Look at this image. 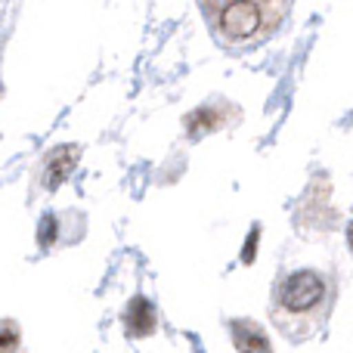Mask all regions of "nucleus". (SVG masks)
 I'll use <instances>...</instances> for the list:
<instances>
[{
  "label": "nucleus",
  "mask_w": 353,
  "mask_h": 353,
  "mask_svg": "<svg viewBox=\"0 0 353 353\" xmlns=\"http://www.w3.org/2000/svg\"><path fill=\"white\" fill-rule=\"evenodd\" d=\"M201 3H205L208 16H214V19H217L223 10H230V6H248V10L261 12L267 28H273V25L282 19V12H285L288 0H201Z\"/></svg>",
  "instance_id": "f03ea898"
},
{
  "label": "nucleus",
  "mask_w": 353,
  "mask_h": 353,
  "mask_svg": "<svg viewBox=\"0 0 353 353\" xmlns=\"http://www.w3.org/2000/svg\"><path fill=\"white\" fill-rule=\"evenodd\" d=\"M254 239H257V230L251 232V239H248V248H245V261H251V254H254Z\"/></svg>",
  "instance_id": "0eeeda50"
},
{
  "label": "nucleus",
  "mask_w": 353,
  "mask_h": 353,
  "mask_svg": "<svg viewBox=\"0 0 353 353\" xmlns=\"http://www.w3.org/2000/svg\"><path fill=\"white\" fill-rule=\"evenodd\" d=\"M155 329V313L143 298H137L128 310V332L130 335H149Z\"/></svg>",
  "instance_id": "20e7f679"
},
{
  "label": "nucleus",
  "mask_w": 353,
  "mask_h": 353,
  "mask_svg": "<svg viewBox=\"0 0 353 353\" xmlns=\"http://www.w3.org/2000/svg\"><path fill=\"white\" fill-rule=\"evenodd\" d=\"M350 245H353V226H350Z\"/></svg>",
  "instance_id": "6e6552de"
},
{
  "label": "nucleus",
  "mask_w": 353,
  "mask_h": 353,
  "mask_svg": "<svg viewBox=\"0 0 353 353\" xmlns=\"http://www.w3.org/2000/svg\"><path fill=\"white\" fill-rule=\"evenodd\" d=\"M232 338H236V347L242 353H270L267 335L254 323H236L232 325Z\"/></svg>",
  "instance_id": "7ed1b4c3"
},
{
  "label": "nucleus",
  "mask_w": 353,
  "mask_h": 353,
  "mask_svg": "<svg viewBox=\"0 0 353 353\" xmlns=\"http://www.w3.org/2000/svg\"><path fill=\"white\" fill-rule=\"evenodd\" d=\"M19 344V329L10 319H0V353H12Z\"/></svg>",
  "instance_id": "423d86ee"
},
{
  "label": "nucleus",
  "mask_w": 353,
  "mask_h": 353,
  "mask_svg": "<svg viewBox=\"0 0 353 353\" xmlns=\"http://www.w3.org/2000/svg\"><path fill=\"white\" fill-rule=\"evenodd\" d=\"M323 294H325V282L310 270H301V273H292L282 282L279 304L292 313H307L323 301Z\"/></svg>",
  "instance_id": "f257e3e1"
},
{
  "label": "nucleus",
  "mask_w": 353,
  "mask_h": 353,
  "mask_svg": "<svg viewBox=\"0 0 353 353\" xmlns=\"http://www.w3.org/2000/svg\"><path fill=\"white\" fill-rule=\"evenodd\" d=\"M74 155H78V149L74 146L53 152V159H50V171H47V186H56L62 176H68V171L74 168Z\"/></svg>",
  "instance_id": "39448f33"
}]
</instances>
